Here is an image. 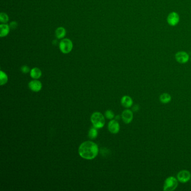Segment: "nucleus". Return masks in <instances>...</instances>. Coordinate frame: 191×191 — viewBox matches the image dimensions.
<instances>
[{
  "label": "nucleus",
  "mask_w": 191,
  "mask_h": 191,
  "mask_svg": "<svg viewBox=\"0 0 191 191\" xmlns=\"http://www.w3.org/2000/svg\"><path fill=\"white\" fill-rule=\"evenodd\" d=\"M99 152L98 146L96 143L87 141L80 145L79 154L84 159L92 160L94 159Z\"/></svg>",
  "instance_id": "1"
},
{
  "label": "nucleus",
  "mask_w": 191,
  "mask_h": 191,
  "mask_svg": "<svg viewBox=\"0 0 191 191\" xmlns=\"http://www.w3.org/2000/svg\"><path fill=\"white\" fill-rule=\"evenodd\" d=\"M91 122L94 127L96 128H101L105 124V118L100 112H94L91 116Z\"/></svg>",
  "instance_id": "2"
},
{
  "label": "nucleus",
  "mask_w": 191,
  "mask_h": 191,
  "mask_svg": "<svg viewBox=\"0 0 191 191\" xmlns=\"http://www.w3.org/2000/svg\"><path fill=\"white\" fill-rule=\"evenodd\" d=\"M178 186V181L174 177H168L164 182L163 190L164 191H173Z\"/></svg>",
  "instance_id": "3"
},
{
  "label": "nucleus",
  "mask_w": 191,
  "mask_h": 191,
  "mask_svg": "<svg viewBox=\"0 0 191 191\" xmlns=\"http://www.w3.org/2000/svg\"><path fill=\"white\" fill-rule=\"evenodd\" d=\"M59 47L62 53L67 54L71 52L72 50L73 43L69 39L64 38L59 43Z\"/></svg>",
  "instance_id": "4"
},
{
  "label": "nucleus",
  "mask_w": 191,
  "mask_h": 191,
  "mask_svg": "<svg viewBox=\"0 0 191 191\" xmlns=\"http://www.w3.org/2000/svg\"><path fill=\"white\" fill-rule=\"evenodd\" d=\"M177 178L179 182H180L182 183H185L186 182L191 180V173L188 170H181L177 174Z\"/></svg>",
  "instance_id": "5"
},
{
  "label": "nucleus",
  "mask_w": 191,
  "mask_h": 191,
  "mask_svg": "<svg viewBox=\"0 0 191 191\" xmlns=\"http://www.w3.org/2000/svg\"><path fill=\"white\" fill-rule=\"evenodd\" d=\"M175 60L179 64H186L188 61L190 56L186 52L179 51L175 54Z\"/></svg>",
  "instance_id": "6"
},
{
  "label": "nucleus",
  "mask_w": 191,
  "mask_h": 191,
  "mask_svg": "<svg viewBox=\"0 0 191 191\" xmlns=\"http://www.w3.org/2000/svg\"><path fill=\"white\" fill-rule=\"evenodd\" d=\"M179 21V16L175 12H172L170 13L167 17V22L170 26H175L177 25Z\"/></svg>",
  "instance_id": "7"
},
{
  "label": "nucleus",
  "mask_w": 191,
  "mask_h": 191,
  "mask_svg": "<svg viewBox=\"0 0 191 191\" xmlns=\"http://www.w3.org/2000/svg\"><path fill=\"white\" fill-rule=\"evenodd\" d=\"M121 117L123 122L126 124H129L132 121L133 118V111L130 109H126L122 112Z\"/></svg>",
  "instance_id": "8"
},
{
  "label": "nucleus",
  "mask_w": 191,
  "mask_h": 191,
  "mask_svg": "<svg viewBox=\"0 0 191 191\" xmlns=\"http://www.w3.org/2000/svg\"><path fill=\"white\" fill-rule=\"evenodd\" d=\"M109 131L113 134H117L119 131L120 126L117 120H111L108 123Z\"/></svg>",
  "instance_id": "9"
},
{
  "label": "nucleus",
  "mask_w": 191,
  "mask_h": 191,
  "mask_svg": "<svg viewBox=\"0 0 191 191\" xmlns=\"http://www.w3.org/2000/svg\"><path fill=\"white\" fill-rule=\"evenodd\" d=\"M29 88L32 91L38 92L42 89V85L41 82L38 80H32L29 83Z\"/></svg>",
  "instance_id": "10"
},
{
  "label": "nucleus",
  "mask_w": 191,
  "mask_h": 191,
  "mask_svg": "<svg viewBox=\"0 0 191 191\" xmlns=\"http://www.w3.org/2000/svg\"><path fill=\"white\" fill-rule=\"evenodd\" d=\"M121 104L125 108H130L132 106V99L130 96H123L121 99Z\"/></svg>",
  "instance_id": "11"
},
{
  "label": "nucleus",
  "mask_w": 191,
  "mask_h": 191,
  "mask_svg": "<svg viewBox=\"0 0 191 191\" xmlns=\"http://www.w3.org/2000/svg\"><path fill=\"white\" fill-rule=\"evenodd\" d=\"M10 26L6 24L0 25V37L1 38L6 37L10 32Z\"/></svg>",
  "instance_id": "12"
},
{
  "label": "nucleus",
  "mask_w": 191,
  "mask_h": 191,
  "mask_svg": "<svg viewBox=\"0 0 191 191\" xmlns=\"http://www.w3.org/2000/svg\"><path fill=\"white\" fill-rule=\"evenodd\" d=\"M30 76L34 79H38L42 76L41 70L37 67H34L30 70Z\"/></svg>",
  "instance_id": "13"
},
{
  "label": "nucleus",
  "mask_w": 191,
  "mask_h": 191,
  "mask_svg": "<svg viewBox=\"0 0 191 191\" xmlns=\"http://www.w3.org/2000/svg\"><path fill=\"white\" fill-rule=\"evenodd\" d=\"M55 33L58 39H63L66 35V30L64 27H59L56 29Z\"/></svg>",
  "instance_id": "14"
},
{
  "label": "nucleus",
  "mask_w": 191,
  "mask_h": 191,
  "mask_svg": "<svg viewBox=\"0 0 191 191\" xmlns=\"http://www.w3.org/2000/svg\"><path fill=\"white\" fill-rule=\"evenodd\" d=\"M160 101L163 104L169 103L171 100V97L168 93H163L159 96Z\"/></svg>",
  "instance_id": "15"
},
{
  "label": "nucleus",
  "mask_w": 191,
  "mask_h": 191,
  "mask_svg": "<svg viewBox=\"0 0 191 191\" xmlns=\"http://www.w3.org/2000/svg\"><path fill=\"white\" fill-rule=\"evenodd\" d=\"M88 136L89 138L91 139H94L98 136V131L96 130V128L93 126V127L91 128L89 131Z\"/></svg>",
  "instance_id": "16"
},
{
  "label": "nucleus",
  "mask_w": 191,
  "mask_h": 191,
  "mask_svg": "<svg viewBox=\"0 0 191 191\" xmlns=\"http://www.w3.org/2000/svg\"><path fill=\"white\" fill-rule=\"evenodd\" d=\"M8 81V77L4 72L1 71L0 74V85H5Z\"/></svg>",
  "instance_id": "17"
},
{
  "label": "nucleus",
  "mask_w": 191,
  "mask_h": 191,
  "mask_svg": "<svg viewBox=\"0 0 191 191\" xmlns=\"http://www.w3.org/2000/svg\"><path fill=\"white\" fill-rule=\"evenodd\" d=\"M9 20V17L5 12H1L0 14V21L2 23L6 24Z\"/></svg>",
  "instance_id": "18"
},
{
  "label": "nucleus",
  "mask_w": 191,
  "mask_h": 191,
  "mask_svg": "<svg viewBox=\"0 0 191 191\" xmlns=\"http://www.w3.org/2000/svg\"><path fill=\"white\" fill-rule=\"evenodd\" d=\"M105 116H106V118H108L109 119H112L114 117V114L113 111H111V110H108L106 111Z\"/></svg>",
  "instance_id": "19"
},
{
  "label": "nucleus",
  "mask_w": 191,
  "mask_h": 191,
  "mask_svg": "<svg viewBox=\"0 0 191 191\" xmlns=\"http://www.w3.org/2000/svg\"><path fill=\"white\" fill-rule=\"evenodd\" d=\"M21 71L24 74H27L30 71V69H29V67L28 66H27L26 65H24V66L21 67Z\"/></svg>",
  "instance_id": "20"
},
{
  "label": "nucleus",
  "mask_w": 191,
  "mask_h": 191,
  "mask_svg": "<svg viewBox=\"0 0 191 191\" xmlns=\"http://www.w3.org/2000/svg\"><path fill=\"white\" fill-rule=\"evenodd\" d=\"M9 26H10V29H16V27H17V26H18V24H17V22H16V21H12V22H11L10 23V25H9Z\"/></svg>",
  "instance_id": "21"
},
{
  "label": "nucleus",
  "mask_w": 191,
  "mask_h": 191,
  "mask_svg": "<svg viewBox=\"0 0 191 191\" xmlns=\"http://www.w3.org/2000/svg\"><path fill=\"white\" fill-rule=\"evenodd\" d=\"M140 109V106L138 105H135L134 106L132 107V111H138Z\"/></svg>",
  "instance_id": "22"
},
{
  "label": "nucleus",
  "mask_w": 191,
  "mask_h": 191,
  "mask_svg": "<svg viewBox=\"0 0 191 191\" xmlns=\"http://www.w3.org/2000/svg\"><path fill=\"white\" fill-rule=\"evenodd\" d=\"M119 118H120V116H117L116 117V120H119Z\"/></svg>",
  "instance_id": "23"
},
{
  "label": "nucleus",
  "mask_w": 191,
  "mask_h": 191,
  "mask_svg": "<svg viewBox=\"0 0 191 191\" xmlns=\"http://www.w3.org/2000/svg\"></svg>",
  "instance_id": "24"
}]
</instances>
